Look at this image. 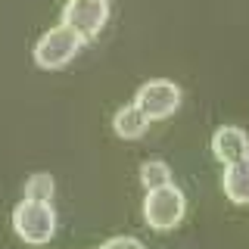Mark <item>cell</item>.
I'll return each mask as SVG.
<instances>
[{
  "mask_svg": "<svg viewBox=\"0 0 249 249\" xmlns=\"http://www.w3.org/2000/svg\"><path fill=\"white\" fill-rule=\"evenodd\" d=\"M13 231L22 243L28 246H44L53 240L56 233V212L50 202H35V199H22L13 209Z\"/></svg>",
  "mask_w": 249,
  "mask_h": 249,
  "instance_id": "cell-1",
  "label": "cell"
},
{
  "mask_svg": "<svg viewBox=\"0 0 249 249\" xmlns=\"http://www.w3.org/2000/svg\"><path fill=\"white\" fill-rule=\"evenodd\" d=\"M187 212V196L181 187L175 184H162L146 190L143 199V221L150 224L153 231H171L181 224V218Z\"/></svg>",
  "mask_w": 249,
  "mask_h": 249,
  "instance_id": "cell-2",
  "label": "cell"
},
{
  "mask_svg": "<svg viewBox=\"0 0 249 249\" xmlns=\"http://www.w3.org/2000/svg\"><path fill=\"white\" fill-rule=\"evenodd\" d=\"M81 44H84V37L78 35V31H72L69 25H53L50 31H44L41 41L35 44V62L41 69H50V72L53 69H62L78 56Z\"/></svg>",
  "mask_w": 249,
  "mask_h": 249,
  "instance_id": "cell-3",
  "label": "cell"
},
{
  "mask_svg": "<svg viewBox=\"0 0 249 249\" xmlns=\"http://www.w3.org/2000/svg\"><path fill=\"white\" fill-rule=\"evenodd\" d=\"M134 103L140 106V112L150 122L168 119V115H175L178 106H181V88H178L175 81H168V78H153V81H146V84L137 88Z\"/></svg>",
  "mask_w": 249,
  "mask_h": 249,
  "instance_id": "cell-4",
  "label": "cell"
},
{
  "mask_svg": "<svg viewBox=\"0 0 249 249\" xmlns=\"http://www.w3.org/2000/svg\"><path fill=\"white\" fill-rule=\"evenodd\" d=\"M106 19H109V0H69L62 10V25L78 31L84 41L97 37Z\"/></svg>",
  "mask_w": 249,
  "mask_h": 249,
  "instance_id": "cell-5",
  "label": "cell"
},
{
  "mask_svg": "<svg viewBox=\"0 0 249 249\" xmlns=\"http://www.w3.org/2000/svg\"><path fill=\"white\" fill-rule=\"evenodd\" d=\"M212 153L218 162L231 165V162L249 156V134L243 128H237V124H224V128H218L212 134Z\"/></svg>",
  "mask_w": 249,
  "mask_h": 249,
  "instance_id": "cell-6",
  "label": "cell"
},
{
  "mask_svg": "<svg viewBox=\"0 0 249 249\" xmlns=\"http://www.w3.org/2000/svg\"><path fill=\"white\" fill-rule=\"evenodd\" d=\"M221 187H224V196H228L231 202L246 206V202H249V156L231 162V165H224Z\"/></svg>",
  "mask_w": 249,
  "mask_h": 249,
  "instance_id": "cell-7",
  "label": "cell"
},
{
  "mask_svg": "<svg viewBox=\"0 0 249 249\" xmlns=\"http://www.w3.org/2000/svg\"><path fill=\"white\" fill-rule=\"evenodd\" d=\"M112 128H115V134H119L122 140H137V137L146 134V128H150V119L140 112L137 103H131V106H122L119 112H115Z\"/></svg>",
  "mask_w": 249,
  "mask_h": 249,
  "instance_id": "cell-8",
  "label": "cell"
},
{
  "mask_svg": "<svg viewBox=\"0 0 249 249\" xmlns=\"http://www.w3.org/2000/svg\"><path fill=\"white\" fill-rule=\"evenodd\" d=\"M53 193H56V181H53V175H47V171H35L25 181V199L50 202Z\"/></svg>",
  "mask_w": 249,
  "mask_h": 249,
  "instance_id": "cell-9",
  "label": "cell"
},
{
  "mask_svg": "<svg viewBox=\"0 0 249 249\" xmlns=\"http://www.w3.org/2000/svg\"><path fill=\"white\" fill-rule=\"evenodd\" d=\"M140 184L146 187V190H153V187H162V184H171V168L165 162L159 159H150L140 165Z\"/></svg>",
  "mask_w": 249,
  "mask_h": 249,
  "instance_id": "cell-10",
  "label": "cell"
},
{
  "mask_svg": "<svg viewBox=\"0 0 249 249\" xmlns=\"http://www.w3.org/2000/svg\"><path fill=\"white\" fill-rule=\"evenodd\" d=\"M100 249H146V246L140 243L137 237H124V233H119V237H109Z\"/></svg>",
  "mask_w": 249,
  "mask_h": 249,
  "instance_id": "cell-11",
  "label": "cell"
}]
</instances>
